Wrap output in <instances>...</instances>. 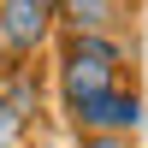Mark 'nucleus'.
<instances>
[{"label":"nucleus","instance_id":"f257e3e1","mask_svg":"<svg viewBox=\"0 0 148 148\" xmlns=\"http://www.w3.org/2000/svg\"><path fill=\"white\" fill-rule=\"evenodd\" d=\"M65 113H71V130H77V136H95V130H107V136H130V130L142 125V95L113 83V89L89 95V101H65Z\"/></svg>","mask_w":148,"mask_h":148},{"label":"nucleus","instance_id":"f03ea898","mask_svg":"<svg viewBox=\"0 0 148 148\" xmlns=\"http://www.w3.org/2000/svg\"><path fill=\"white\" fill-rule=\"evenodd\" d=\"M47 24H53V12H47L42 0H0V42H6L12 53L42 47L47 42Z\"/></svg>","mask_w":148,"mask_h":148},{"label":"nucleus","instance_id":"7ed1b4c3","mask_svg":"<svg viewBox=\"0 0 148 148\" xmlns=\"http://www.w3.org/2000/svg\"><path fill=\"white\" fill-rule=\"evenodd\" d=\"M119 59H89V53H65L59 59V83H65V101H89V95L113 89Z\"/></svg>","mask_w":148,"mask_h":148},{"label":"nucleus","instance_id":"20e7f679","mask_svg":"<svg viewBox=\"0 0 148 148\" xmlns=\"http://www.w3.org/2000/svg\"><path fill=\"white\" fill-rule=\"evenodd\" d=\"M53 18H65V30H89V36H107L119 24V0H59Z\"/></svg>","mask_w":148,"mask_h":148},{"label":"nucleus","instance_id":"39448f33","mask_svg":"<svg viewBox=\"0 0 148 148\" xmlns=\"http://www.w3.org/2000/svg\"><path fill=\"white\" fill-rule=\"evenodd\" d=\"M65 53H89V59H119L113 36H89V30H71L65 36Z\"/></svg>","mask_w":148,"mask_h":148},{"label":"nucleus","instance_id":"423d86ee","mask_svg":"<svg viewBox=\"0 0 148 148\" xmlns=\"http://www.w3.org/2000/svg\"><path fill=\"white\" fill-rule=\"evenodd\" d=\"M77 148H130V136H107V130H95V136H77Z\"/></svg>","mask_w":148,"mask_h":148},{"label":"nucleus","instance_id":"0eeeda50","mask_svg":"<svg viewBox=\"0 0 148 148\" xmlns=\"http://www.w3.org/2000/svg\"><path fill=\"white\" fill-rule=\"evenodd\" d=\"M42 6H47V12H53V6H59V0H42Z\"/></svg>","mask_w":148,"mask_h":148},{"label":"nucleus","instance_id":"6e6552de","mask_svg":"<svg viewBox=\"0 0 148 148\" xmlns=\"http://www.w3.org/2000/svg\"><path fill=\"white\" fill-rule=\"evenodd\" d=\"M119 6H125V0H119Z\"/></svg>","mask_w":148,"mask_h":148}]
</instances>
